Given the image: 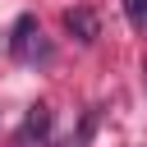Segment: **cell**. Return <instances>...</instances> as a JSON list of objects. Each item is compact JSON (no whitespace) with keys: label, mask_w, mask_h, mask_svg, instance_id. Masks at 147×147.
<instances>
[{"label":"cell","mask_w":147,"mask_h":147,"mask_svg":"<svg viewBox=\"0 0 147 147\" xmlns=\"http://www.w3.org/2000/svg\"><path fill=\"white\" fill-rule=\"evenodd\" d=\"M9 51H14V60H23V64H37V60H51V46H46V37H41V28H37V18H32V14H23V18L14 23V37H9Z\"/></svg>","instance_id":"obj_1"},{"label":"cell","mask_w":147,"mask_h":147,"mask_svg":"<svg viewBox=\"0 0 147 147\" xmlns=\"http://www.w3.org/2000/svg\"><path fill=\"white\" fill-rule=\"evenodd\" d=\"M46 138H51V106L37 101V106H28V115L14 133V147H46Z\"/></svg>","instance_id":"obj_2"},{"label":"cell","mask_w":147,"mask_h":147,"mask_svg":"<svg viewBox=\"0 0 147 147\" xmlns=\"http://www.w3.org/2000/svg\"><path fill=\"white\" fill-rule=\"evenodd\" d=\"M64 28H69L78 41H96V37H101V23H96V14H92L87 5H74V9H64Z\"/></svg>","instance_id":"obj_3"},{"label":"cell","mask_w":147,"mask_h":147,"mask_svg":"<svg viewBox=\"0 0 147 147\" xmlns=\"http://www.w3.org/2000/svg\"><path fill=\"white\" fill-rule=\"evenodd\" d=\"M124 14H129L133 28H142V23H147V0H124Z\"/></svg>","instance_id":"obj_4"},{"label":"cell","mask_w":147,"mask_h":147,"mask_svg":"<svg viewBox=\"0 0 147 147\" xmlns=\"http://www.w3.org/2000/svg\"><path fill=\"white\" fill-rule=\"evenodd\" d=\"M142 83H147V60H142Z\"/></svg>","instance_id":"obj_5"}]
</instances>
